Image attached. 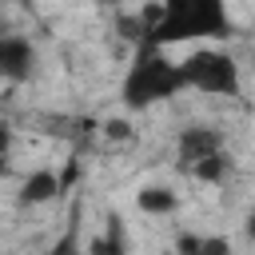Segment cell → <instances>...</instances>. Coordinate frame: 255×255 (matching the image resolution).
Listing matches in <instances>:
<instances>
[{"instance_id":"obj_8","label":"cell","mask_w":255,"mask_h":255,"mask_svg":"<svg viewBox=\"0 0 255 255\" xmlns=\"http://www.w3.org/2000/svg\"><path fill=\"white\" fill-rule=\"evenodd\" d=\"M84 251H88V255H128V235H124L120 219L112 215V219H108V227H104L96 239H88V243H84Z\"/></svg>"},{"instance_id":"obj_7","label":"cell","mask_w":255,"mask_h":255,"mask_svg":"<svg viewBox=\"0 0 255 255\" xmlns=\"http://www.w3.org/2000/svg\"><path fill=\"white\" fill-rule=\"evenodd\" d=\"M135 207L143 211V215H171V211H179V195L171 191V187H139V195H135Z\"/></svg>"},{"instance_id":"obj_9","label":"cell","mask_w":255,"mask_h":255,"mask_svg":"<svg viewBox=\"0 0 255 255\" xmlns=\"http://www.w3.org/2000/svg\"><path fill=\"white\" fill-rule=\"evenodd\" d=\"M179 251L183 255H227L223 239H203V235H179Z\"/></svg>"},{"instance_id":"obj_12","label":"cell","mask_w":255,"mask_h":255,"mask_svg":"<svg viewBox=\"0 0 255 255\" xmlns=\"http://www.w3.org/2000/svg\"><path fill=\"white\" fill-rule=\"evenodd\" d=\"M12 143H16V131H12V124H8V120H0V159H8Z\"/></svg>"},{"instance_id":"obj_2","label":"cell","mask_w":255,"mask_h":255,"mask_svg":"<svg viewBox=\"0 0 255 255\" xmlns=\"http://www.w3.org/2000/svg\"><path fill=\"white\" fill-rule=\"evenodd\" d=\"M183 88V72H179V60H171L167 52L159 48H139L135 60L128 64V76H124V108L128 112H147L163 100H175Z\"/></svg>"},{"instance_id":"obj_11","label":"cell","mask_w":255,"mask_h":255,"mask_svg":"<svg viewBox=\"0 0 255 255\" xmlns=\"http://www.w3.org/2000/svg\"><path fill=\"white\" fill-rule=\"evenodd\" d=\"M104 135H112V139H124V135H131V120H124V116H112V120L104 124Z\"/></svg>"},{"instance_id":"obj_3","label":"cell","mask_w":255,"mask_h":255,"mask_svg":"<svg viewBox=\"0 0 255 255\" xmlns=\"http://www.w3.org/2000/svg\"><path fill=\"white\" fill-rule=\"evenodd\" d=\"M175 159H179V171L199 179V183H219L223 171H227V143H223V131L219 128H207V124H187L175 139Z\"/></svg>"},{"instance_id":"obj_13","label":"cell","mask_w":255,"mask_h":255,"mask_svg":"<svg viewBox=\"0 0 255 255\" xmlns=\"http://www.w3.org/2000/svg\"><path fill=\"white\" fill-rule=\"evenodd\" d=\"M4 175H8V159H0V179H4Z\"/></svg>"},{"instance_id":"obj_1","label":"cell","mask_w":255,"mask_h":255,"mask_svg":"<svg viewBox=\"0 0 255 255\" xmlns=\"http://www.w3.org/2000/svg\"><path fill=\"white\" fill-rule=\"evenodd\" d=\"M231 8L227 0H159L151 20L143 24L139 48H179V44H215L231 40Z\"/></svg>"},{"instance_id":"obj_6","label":"cell","mask_w":255,"mask_h":255,"mask_svg":"<svg viewBox=\"0 0 255 255\" xmlns=\"http://www.w3.org/2000/svg\"><path fill=\"white\" fill-rule=\"evenodd\" d=\"M68 187V179L60 175V171H52V167H36V171H28L24 179H20V203L24 207H44V203H52L60 191Z\"/></svg>"},{"instance_id":"obj_4","label":"cell","mask_w":255,"mask_h":255,"mask_svg":"<svg viewBox=\"0 0 255 255\" xmlns=\"http://www.w3.org/2000/svg\"><path fill=\"white\" fill-rule=\"evenodd\" d=\"M183 88L203 96H239V60L227 48H195L187 60H179Z\"/></svg>"},{"instance_id":"obj_10","label":"cell","mask_w":255,"mask_h":255,"mask_svg":"<svg viewBox=\"0 0 255 255\" xmlns=\"http://www.w3.org/2000/svg\"><path fill=\"white\" fill-rule=\"evenodd\" d=\"M48 255H88V251H84V243L76 239V231H68V235H60V239L52 243Z\"/></svg>"},{"instance_id":"obj_5","label":"cell","mask_w":255,"mask_h":255,"mask_svg":"<svg viewBox=\"0 0 255 255\" xmlns=\"http://www.w3.org/2000/svg\"><path fill=\"white\" fill-rule=\"evenodd\" d=\"M36 68V44L20 32H0V84H24Z\"/></svg>"}]
</instances>
